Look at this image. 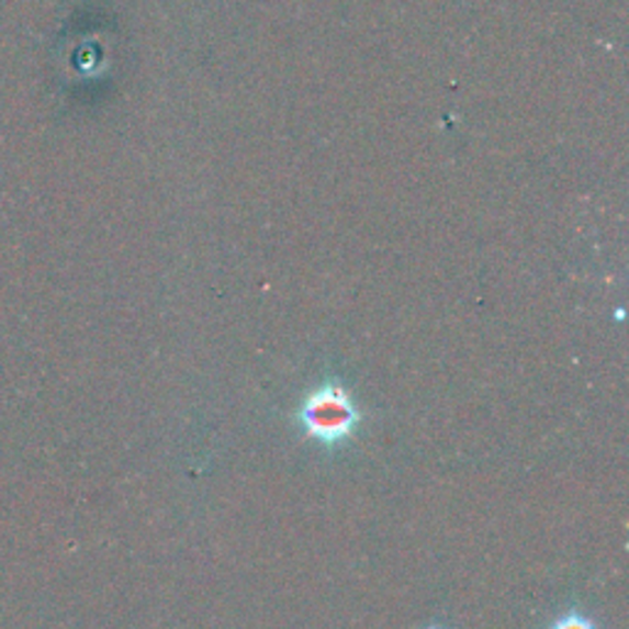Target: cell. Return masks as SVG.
<instances>
[{"label": "cell", "instance_id": "3957f363", "mask_svg": "<svg viewBox=\"0 0 629 629\" xmlns=\"http://www.w3.org/2000/svg\"><path fill=\"white\" fill-rule=\"evenodd\" d=\"M423 629H448V627H442V625H428V627H423Z\"/></svg>", "mask_w": 629, "mask_h": 629}, {"label": "cell", "instance_id": "6da1fadb", "mask_svg": "<svg viewBox=\"0 0 629 629\" xmlns=\"http://www.w3.org/2000/svg\"><path fill=\"white\" fill-rule=\"evenodd\" d=\"M295 418L305 436L319 442L325 450L347 446L362 426V411L337 379H327L325 384L313 389L303 398Z\"/></svg>", "mask_w": 629, "mask_h": 629}, {"label": "cell", "instance_id": "7a4b0ae2", "mask_svg": "<svg viewBox=\"0 0 629 629\" xmlns=\"http://www.w3.org/2000/svg\"><path fill=\"white\" fill-rule=\"evenodd\" d=\"M549 629H600V627H597L591 615H585L581 610H569L555 617Z\"/></svg>", "mask_w": 629, "mask_h": 629}]
</instances>
